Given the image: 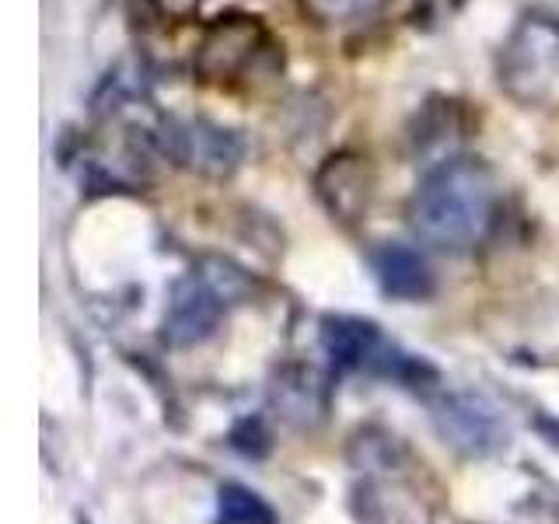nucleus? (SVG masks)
<instances>
[{
  "instance_id": "obj_2",
  "label": "nucleus",
  "mask_w": 559,
  "mask_h": 524,
  "mask_svg": "<svg viewBox=\"0 0 559 524\" xmlns=\"http://www.w3.org/2000/svg\"><path fill=\"white\" fill-rule=\"evenodd\" d=\"M252 279L227 259H203L197 270L171 294L165 314V343L168 346H197L214 336L224 311L249 297Z\"/></svg>"
},
{
  "instance_id": "obj_1",
  "label": "nucleus",
  "mask_w": 559,
  "mask_h": 524,
  "mask_svg": "<svg viewBox=\"0 0 559 524\" xmlns=\"http://www.w3.org/2000/svg\"><path fill=\"white\" fill-rule=\"evenodd\" d=\"M497 210V179L479 157H444L419 182L409 217L419 238L462 252L476 245Z\"/></svg>"
},
{
  "instance_id": "obj_11",
  "label": "nucleus",
  "mask_w": 559,
  "mask_h": 524,
  "mask_svg": "<svg viewBox=\"0 0 559 524\" xmlns=\"http://www.w3.org/2000/svg\"><path fill=\"white\" fill-rule=\"evenodd\" d=\"M389 0H301L305 14L314 25H349L378 14Z\"/></svg>"
},
{
  "instance_id": "obj_6",
  "label": "nucleus",
  "mask_w": 559,
  "mask_h": 524,
  "mask_svg": "<svg viewBox=\"0 0 559 524\" xmlns=\"http://www.w3.org/2000/svg\"><path fill=\"white\" fill-rule=\"evenodd\" d=\"M157 147L168 157H175L179 165L197 168L200 175H210V179H224V175H231L241 165L245 140L235 130L217 127L210 119H192V122H162Z\"/></svg>"
},
{
  "instance_id": "obj_8",
  "label": "nucleus",
  "mask_w": 559,
  "mask_h": 524,
  "mask_svg": "<svg viewBox=\"0 0 559 524\" xmlns=\"http://www.w3.org/2000/svg\"><path fill=\"white\" fill-rule=\"evenodd\" d=\"M374 273L381 290L395 301H424L433 294V270L430 262L409 245H381L374 252Z\"/></svg>"
},
{
  "instance_id": "obj_4",
  "label": "nucleus",
  "mask_w": 559,
  "mask_h": 524,
  "mask_svg": "<svg viewBox=\"0 0 559 524\" xmlns=\"http://www.w3.org/2000/svg\"><path fill=\"white\" fill-rule=\"evenodd\" d=\"M270 49H273L270 28L262 25V17L231 11V14L214 17V22L203 28L197 57H192V70H197V78L206 84H224V81L249 74Z\"/></svg>"
},
{
  "instance_id": "obj_12",
  "label": "nucleus",
  "mask_w": 559,
  "mask_h": 524,
  "mask_svg": "<svg viewBox=\"0 0 559 524\" xmlns=\"http://www.w3.org/2000/svg\"><path fill=\"white\" fill-rule=\"evenodd\" d=\"M206 4V0H151V8L168 17V22H189V17H197V11Z\"/></svg>"
},
{
  "instance_id": "obj_10",
  "label": "nucleus",
  "mask_w": 559,
  "mask_h": 524,
  "mask_svg": "<svg viewBox=\"0 0 559 524\" xmlns=\"http://www.w3.org/2000/svg\"><path fill=\"white\" fill-rule=\"evenodd\" d=\"M221 524H273V511L252 489L227 483L221 486Z\"/></svg>"
},
{
  "instance_id": "obj_3",
  "label": "nucleus",
  "mask_w": 559,
  "mask_h": 524,
  "mask_svg": "<svg viewBox=\"0 0 559 524\" xmlns=\"http://www.w3.org/2000/svg\"><path fill=\"white\" fill-rule=\"evenodd\" d=\"M500 87L521 105H546L559 95V22L524 17L497 60Z\"/></svg>"
},
{
  "instance_id": "obj_7",
  "label": "nucleus",
  "mask_w": 559,
  "mask_h": 524,
  "mask_svg": "<svg viewBox=\"0 0 559 524\" xmlns=\"http://www.w3.org/2000/svg\"><path fill=\"white\" fill-rule=\"evenodd\" d=\"M314 189H319V200L332 217H340L346 224H354L367 214L374 196V168L364 154L343 151L332 154L329 162L314 175Z\"/></svg>"
},
{
  "instance_id": "obj_9",
  "label": "nucleus",
  "mask_w": 559,
  "mask_h": 524,
  "mask_svg": "<svg viewBox=\"0 0 559 524\" xmlns=\"http://www.w3.org/2000/svg\"><path fill=\"white\" fill-rule=\"evenodd\" d=\"M322 346L340 367H374L384 354V340L374 322L343 319V314L322 322Z\"/></svg>"
},
{
  "instance_id": "obj_5",
  "label": "nucleus",
  "mask_w": 559,
  "mask_h": 524,
  "mask_svg": "<svg viewBox=\"0 0 559 524\" xmlns=\"http://www.w3.org/2000/svg\"><path fill=\"white\" fill-rule=\"evenodd\" d=\"M437 437L462 458H489L507 444L500 409L479 392H448L430 406Z\"/></svg>"
}]
</instances>
